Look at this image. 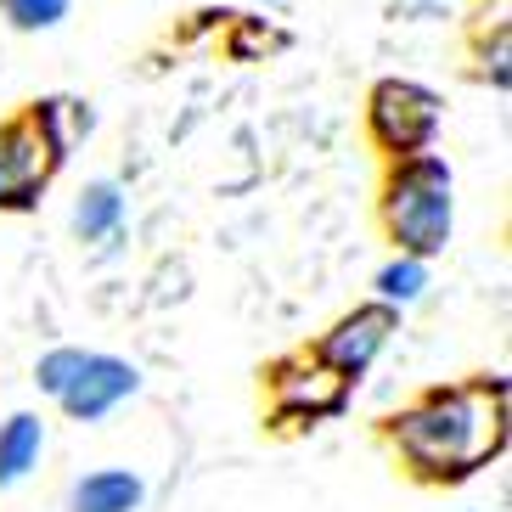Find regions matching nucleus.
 <instances>
[{"instance_id": "obj_9", "label": "nucleus", "mask_w": 512, "mask_h": 512, "mask_svg": "<svg viewBox=\"0 0 512 512\" xmlns=\"http://www.w3.org/2000/svg\"><path fill=\"white\" fill-rule=\"evenodd\" d=\"M40 451H46V422L34 411H12L0 422V490L23 484L40 467Z\"/></svg>"}, {"instance_id": "obj_14", "label": "nucleus", "mask_w": 512, "mask_h": 512, "mask_svg": "<svg viewBox=\"0 0 512 512\" xmlns=\"http://www.w3.org/2000/svg\"><path fill=\"white\" fill-rule=\"evenodd\" d=\"M479 62H484L479 79L496 96H507V85H512V29H507V23L496 29V46H479Z\"/></svg>"}, {"instance_id": "obj_2", "label": "nucleus", "mask_w": 512, "mask_h": 512, "mask_svg": "<svg viewBox=\"0 0 512 512\" xmlns=\"http://www.w3.org/2000/svg\"><path fill=\"white\" fill-rule=\"evenodd\" d=\"M377 226L394 242V254L406 259H439L451 248L456 231V175L439 152H417V158H394L383 164V186H377Z\"/></svg>"}, {"instance_id": "obj_15", "label": "nucleus", "mask_w": 512, "mask_h": 512, "mask_svg": "<svg viewBox=\"0 0 512 512\" xmlns=\"http://www.w3.org/2000/svg\"><path fill=\"white\" fill-rule=\"evenodd\" d=\"M62 113L74 119V130H79V136H91V130H96V113H91V102H62Z\"/></svg>"}, {"instance_id": "obj_7", "label": "nucleus", "mask_w": 512, "mask_h": 512, "mask_svg": "<svg viewBox=\"0 0 512 512\" xmlns=\"http://www.w3.org/2000/svg\"><path fill=\"white\" fill-rule=\"evenodd\" d=\"M141 389V366L124 361V355H102V349H85L74 383L57 394V411L68 422H107L124 400H136Z\"/></svg>"}, {"instance_id": "obj_6", "label": "nucleus", "mask_w": 512, "mask_h": 512, "mask_svg": "<svg viewBox=\"0 0 512 512\" xmlns=\"http://www.w3.org/2000/svg\"><path fill=\"white\" fill-rule=\"evenodd\" d=\"M259 377H265V389H271L276 422H310V428H316L321 417H338L344 400H349V383H338L327 366L310 361V349L271 361Z\"/></svg>"}, {"instance_id": "obj_13", "label": "nucleus", "mask_w": 512, "mask_h": 512, "mask_svg": "<svg viewBox=\"0 0 512 512\" xmlns=\"http://www.w3.org/2000/svg\"><path fill=\"white\" fill-rule=\"evenodd\" d=\"M79 361H85V349H79V344H57V349H46V355L34 361V389L46 394V400H57V394L68 389V383H74Z\"/></svg>"}, {"instance_id": "obj_3", "label": "nucleus", "mask_w": 512, "mask_h": 512, "mask_svg": "<svg viewBox=\"0 0 512 512\" xmlns=\"http://www.w3.org/2000/svg\"><path fill=\"white\" fill-rule=\"evenodd\" d=\"M68 158V130H62V96H40L17 119L0 124V214L40 209L51 175Z\"/></svg>"}, {"instance_id": "obj_10", "label": "nucleus", "mask_w": 512, "mask_h": 512, "mask_svg": "<svg viewBox=\"0 0 512 512\" xmlns=\"http://www.w3.org/2000/svg\"><path fill=\"white\" fill-rule=\"evenodd\" d=\"M74 237L79 242H113L124 231V192L119 181H91L74 197Z\"/></svg>"}, {"instance_id": "obj_4", "label": "nucleus", "mask_w": 512, "mask_h": 512, "mask_svg": "<svg viewBox=\"0 0 512 512\" xmlns=\"http://www.w3.org/2000/svg\"><path fill=\"white\" fill-rule=\"evenodd\" d=\"M439 124H445V102H439V91H428L422 79L389 74L366 91V141L383 152V164L434 152Z\"/></svg>"}, {"instance_id": "obj_8", "label": "nucleus", "mask_w": 512, "mask_h": 512, "mask_svg": "<svg viewBox=\"0 0 512 512\" xmlns=\"http://www.w3.org/2000/svg\"><path fill=\"white\" fill-rule=\"evenodd\" d=\"M147 479L130 467H91L68 484V512H141Z\"/></svg>"}, {"instance_id": "obj_12", "label": "nucleus", "mask_w": 512, "mask_h": 512, "mask_svg": "<svg viewBox=\"0 0 512 512\" xmlns=\"http://www.w3.org/2000/svg\"><path fill=\"white\" fill-rule=\"evenodd\" d=\"M68 12L74 0H0V23L17 34H51Z\"/></svg>"}, {"instance_id": "obj_1", "label": "nucleus", "mask_w": 512, "mask_h": 512, "mask_svg": "<svg viewBox=\"0 0 512 512\" xmlns=\"http://www.w3.org/2000/svg\"><path fill=\"white\" fill-rule=\"evenodd\" d=\"M377 434L417 484H462L507 451V377L434 383L377 422Z\"/></svg>"}, {"instance_id": "obj_11", "label": "nucleus", "mask_w": 512, "mask_h": 512, "mask_svg": "<svg viewBox=\"0 0 512 512\" xmlns=\"http://www.w3.org/2000/svg\"><path fill=\"white\" fill-rule=\"evenodd\" d=\"M372 287H377V299H383V304L406 310V304H417L422 293H428V265H422V259L394 254L389 265H383V271L372 276Z\"/></svg>"}, {"instance_id": "obj_5", "label": "nucleus", "mask_w": 512, "mask_h": 512, "mask_svg": "<svg viewBox=\"0 0 512 512\" xmlns=\"http://www.w3.org/2000/svg\"><path fill=\"white\" fill-rule=\"evenodd\" d=\"M394 332H400V310L383 304V299H366V304H355V310H344V316L310 344V361L327 366L338 383H361V377L372 372V361L389 349Z\"/></svg>"}]
</instances>
